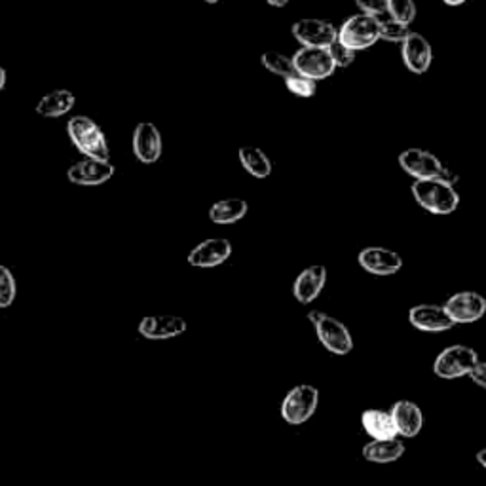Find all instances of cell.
<instances>
[{
	"label": "cell",
	"mask_w": 486,
	"mask_h": 486,
	"mask_svg": "<svg viewBox=\"0 0 486 486\" xmlns=\"http://www.w3.org/2000/svg\"><path fill=\"white\" fill-rule=\"evenodd\" d=\"M67 134L72 144L86 156L92 160L111 161V146L105 131L87 116H72L67 122Z\"/></svg>",
	"instance_id": "obj_1"
},
{
	"label": "cell",
	"mask_w": 486,
	"mask_h": 486,
	"mask_svg": "<svg viewBox=\"0 0 486 486\" xmlns=\"http://www.w3.org/2000/svg\"><path fill=\"white\" fill-rule=\"evenodd\" d=\"M412 196H415L422 210L433 215H450L460 205L458 190L437 179L415 181V185H412Z\"/></svg>",
	"instance_id": "obj_2"
},
{
	"label": "cell",
	"mask_w": 486,
	"mask_h": 486,
	"mask_svg": "<svg viewBox=\"0 0 486 486\" xmlns=\"http://www.w3.org/2000/svg\"><path fill=\"white\" fill-rule=\"evenodd\" d=\"M308 319H310L316 329L317 341L329 353H334V356H348L353 350V338L350 334V329L341 319L319 310H312L308 314Z\"/></svg>",
	"instance_id": "obj_3"
},
{
	"label": "cell",
	"mask_w": 486,
	"mask_h": 486,
	"mask_svg": "<svg viewBox=\"0 0 486 486\" xmlns=\"http://www.w3.org/2000/svg\"><path fill=\"white\" fill-rule=\"evenodd\" d=\"M336 40L356 54L371 48L380 40V20L367 13L350 16L338 29Z\"/></svg>",
	"instance_id": "obj_4"
},
{
	"label": "cell",
	"mask_w": 486,
	"mask_h": 486,
	"mask_svg": "<svg viewBox=\"0 0 486 486\" xmlns=\"http://www.w3.org/2000/svg\"><path fill=\"white\" fill-rule=\"evenodd\" d=\"M319 405V390L312 384H299L287 391L282 403V418L289 425H302L310 420Z\"/></svg>",
	"instance_id": "obj_5"
},
{
	"label": "cell",
	"mask_w": 486,
	"mask_h": 486,
	"mask_svg": "<svg viewBox=\"0 0 486 486\" xmlns=\"http://www.w3.org/2000/svg\"><path fill=\"white\" fill-rule=\"evenodd\" d=\"M479 361V353L464 344H454L445 348L439 353L433 361V373L435 376L443 380H456L467 376V373L474 369L475 363Z\"/></svg>",
	"instance_id": "obj_6"
},
{
	"label": "cell",
	"mask_w": 486,
	"mask_h": 486,
	"mask_svg": "<svg viewBox=\"0 0 486 486\" xmlns=\"http://www.w3.org/2000/svg\"><path fill=\"white\" fill-rule=\"evenodd\" d=\"M292 65L297 75L314 82L329 78L336 70V65L327 48H301L292 55Z\"/></svg>",
	"instance_id": "obj_7"
},
{
	"label": "cell",
	"mask_w": 486,
	"mask_h": 486,
	"mask_svg": "<svg viewBox=\"0 0 486 486\" xmlns=\"http://www.w3.org/2000/svg\"><path fill=\"white\" fill-rule=\"evenodd\" d=\"M292 37L302 44V48H329L336 42L338 29L327 20L306 18L292 25Z\"/></svg>",
	"instance_id": "obj_8"
},
{
	"label": "cell",
	"mask_w": 486,
	"mask_h": 486,
	"mask_svg": "<svg viewBox=\"0 0 486 486\" xmlns=\"http://www.w3.org/2000/svg\"><path fill=\"white\" fill-rule=\"evenodd\" d=\"M445 312L452 319V323H475L486 314V299L475 291H460L443 304Z\"/></svg>",
	"instance_id": "obj_9"
},
{
	"label": "cell",
	"mask_w": 486,
	"mask_h": 486,
	"mask_svg": "<svg viewBox=\"0 0 486 486\" xmlns=\"http://www.w3.org/2000/svg\"><path fill=\"white\" fill-rule=\"evenodd\" d=\"M400 166L415 181H430L437 179L445 164L430 151L407 149L400 156Z\"/></svg>",
	"instance_id": "obj_10"
},
{
	"label": "cell",
	"mask_w": 486,
	"mask_h": 486,
	"mask_svg": "<svg viewBox=\"0 0 486 486\" xmlns=\"http://www.w3.org/2000/svg\"><path fill=\"white\" fill-rule=\"evenodd\" d=\"M359 267L373 276H393L403 268V257L388 247H365L358 255Z\"/></svg>",
	"instance_id": "obj_11"
},
{
	"label": "cell",
	"mask_w": 486,
	"mask_h": 486,
	"mask_svg": "<svg viewBox=\"0 0 486 486\" xmlns=\"http://www.w3.org/2000/svg\"><path fill=\"white\" fill-rule=\"evenodd\" d=\"M114 171L116 169L111 161L84 158L69 168L67 179L78 186H99L111 181Z\"/></svg>",
	"instance_id": "obj_12"
},
{
	"label": "cell",
	"mask_w": 486,
	"mask_h": 486,
	"mask_svg": "<svg viewBox=\"0 0 486 486\" xmlns=\"http://www.w3.org/2000/svg\"><path fill=\"white\" fill-rule=\"evenodd\" d=\"M401 55L405 67L415 72V75H424L428 72L433 62V48L430 40L420 33L410 31V35L401 44Z\"/></svg>",
	"instance_id": "obj_13"
},
{
	"label": "cell",
	"mask_w": 486,
	"mask_h": 486,
	"mask_svg": "<svg viewBox=\"0 0 486 486\" xmlns=\"http://www.w3.org/2000/svg\"><path fill=\"white\" fill-rule=\"evenodd\" d=\"M131 149L141 164H156L161 156V134L152 122H141L134 129Z\"/></svg>",
	"instance_id": "obj_14"
},
{
	"label": "cell",
	"mask_w": 486,
	"mask_h": 486,
	"mask_svg": "<svg viewBox=\"0 0 486 486\" xmlns=\"http://www.w3.org/2000/svg\"><path fill=\"white\" fill-rule=\"evenodd\" d=\"M232 255V243L227 238H210L198 243L188 253V264L196 268H215L227 262Z\"/></svg>",
	"instance_id": "obj_15"
},
{
	"label": "cell",
	"mask_w": 486,
	"mask_h": 486,
	"mask_svg": "<svg viewBox=\"0 0 486 486\" xmlns=\"http://www.w3.org/2000/svg\"><path fill=\"white\" fill-rule=\"evenodd\" d=\"M188 329L186 319L179 316H146L139 323V334L146 341H168L185 334Z\"/></svg>",
	"instance_id": "obj_16"
},
{
	"label": "cell",
	"mask_w": 486,
	"mask_h": 486,
	"mask_svg": "<svg viewBox=\"0 0 486 486\" xmlns=\"http://www.w3.org/2000/svg\"><path fill=\"white\" fill-rule=\"evenodd\" d=\"M410 325L422 333H445L454 327L443 306L418 304L408 310Z\"/></svg>",
	"instance_id": "obj_17"
},
{
	"label": "cell",
	"mask_w": 486,
	"mask_h": 486,
	"mask_svg": "<svg viewBox=\"0 0 486 486\" xmlns=\"http://www.w3.org/2000/svg\"><path fill=\"white\" fill-rule=\"evenodd\" d=\"M327 284V268L321 267V264H314V267H308L302 270L297 279H294L292 294L301 304H312L321 291L325 289Z\"/></svg>",
	"instance_id": "obj_18"
},
{
	"label": "cell",
	"mask_w": 486,
	"mask_h": 486,
	"mask_svg": "<svg viewBox=\"0 0 486 486\" xmlns=\"http://www.w3.org/2000/svg\"><path fill=\"white\" fill-rule=\"evenodd\" d=\"M390 415H391L397 435H401L405 439H412L422 432L424 415L416 403L407 401V400L397 401L390 408Z\"/></svg>",
	"instance_id": "obj_19"
},
{
	"label": "cell",
	"mask_w": 486,
	"mask_h": 486,
	"mask_svg": "<svg viewBox=\"0 0 486 486\" xmlns=\"http://www.w3.org/2000/svg\"><path fill=\"white\" fill-rule=\"evenodd\" d=\"M405 443L400 439L371 441L363 447V458L373 464H391L397 462L405 454Z\"/></svg>",
	"instance_id": "obj_20"
},
{
	"label": "cell",
	"mask_w": 486,
	"mask_h": 486,
	"mask_svg": "<svg viewBox=\"0 0 486 486\" xmlns=\"http://www.w3.org/2000/svg\"><path fill=\"white\" fill-rule=\"evenodd\" d=\"M361 425L367 432V435L373 437V441H384V439L397 437L390 410H378V408L365 410L361 415Z\"/></svg>",
	"instance_id": "obj_21"
},
{
	"label": "cell",
	"mask_w": 486,
	"mask_h": 486,
	"mask_svg": "<svg viewBox=\"0 0 486 486\" xmlns=\"http://www.w3.org/2000/svg\"><path fill=\"white\" fill-rule=\"evenodd\" d=\"M238 158H240V164L242 168L255 177V179H268V177L272 175V160L268 158V154L264 152L262 149H259V146H253V144H247V146H242V149L238 151Z\"/></svg>",
	"instance_id": "obj_22"
},
{
	"label": "cell",
	"mask_w": 486,
	"mask_h": 486,
	"mask_svg": "<svg viewBox=\"0 0 486 486\" xmlns=\"http://www.w3.org/2000/svg\"><path fill=\"white\" fill-rule=\"evenodd\" d=\"M249 211V205L242 198H225L211 205L210 220L215 225H234L242 220Z\"/></svg>",
	"instance_id": "obj_23"
},
{
	"label": "cell",
	"mask_w": 486,
	"mask_h": 486,
	"mask_svg": "<svg viewBox=\"0 0 486 486\" xmlns=\"http://www.w3.org/2000/svg\"><path fill=\"white\" fill-rule=\"evenodd\" d=\"M75 103H77V97L72 92L54 90L38 101L37 112L44 118H59V116L70 112L72 107H75Z\"/></svg>",
	"instance_id": "obj_24"
},
{
	"label": "cell",
	"mask_w": 486,
	"mask_h": 486,
	"mask_svg": "<svg viewBox=\"0 0 486 486\" xmlns=\"http://www.w3.org/2000/svg\"><path fill=\"white\" fill-rule=\"evenodd\" d=\"M260 63L268 72H272V75L282 77V78H287V77H291V75H294V72H297V70H294V65H292V57H289V55H285L282 52L262 54Z\"/></svg>",
	"instance_id": "obj_25"
},
{
	"label": "cell",
	"mask_w": 486,
	"mask_h": 486,
	"mask_svg": "<svg viewBox=\"0 0 486 486\" xmlns=\"http://www.w3.org/2000/svg\"><path fill=\"white\" fill-rule=\"evenodd\" d=\"M416 12L415 0H388V16L397 23L410 25L416 20Z\"/></svg>",
	"instance_id": "obj_26"
},
{
	"label": "cell",
	"mask_w": 486,
	"mask_h": 486,
	"mask_svg": "<svg viewBox=\"0 0 486 486\" xmlns=\"http://www.w3.org/2000/svg\"><path fill=\"white\" fill-rule=\"evenodd\" d=\"M16 279H13V274L8 270V267L0 264V308H8L16 301Z\"/></svg>",
	"instance_id": "obj_27"
},
{
	"label": "cell",
	"mask_w": 486,
	"mask_h": 486,
	"mask_svg": "<svg viewBox=\"0 0 486 486\" xmlns=\"http://www.w3.org/2000/svg\"><path fill=\"white\" fill-rule=\"evenodd\" d=\"M410 35V25L397 23L393 20H380V40L401 42Z\"/></svg>",
	"instance_id": "obj_28"
},
{
	"label": "cell",
	"mask_w": 486,
	"mask_h": 486,
	"mask_svg": "<svg viewBox=\"0 0 486 486\" xmlns=\"http://www.w3.org/2000/svg\"><path fill=\"white\" fill-rule=\"evenodd\" d=\"M285 80V87L287 90L292 94V95H297V97H312L317 90V82L310 80V78H304L301 75H297V72H294V75L284 78Z\"/></svg>",
	"instance_id": "obj_29"
},
{
	"label": "cell",
	"mask_w": 486,
	"mask_h": 486,
	"mask_svg": "<svg viewBox=\"0 0 486 486\" xmlns=\"http://www.w3.org/2000/svg\"><path fill=\"white\" fill-rule=\"evenodd\" d=\"M327 50H329V54H331V57H333V62H334L336 69H346V67H350L353 62H356V57H358L356 52H351L350 48L342 46V44L338 42V40H336L334 44H331V46H329Z\"/></svg>",
	"instance_id": "obj_30"
},
{
	"label": "cell",
	"mask_w": 486,
	"mask_h": 486,
	"mask_svg": "<svg viewBox=\"0 0 486 486\" xmlns=\"http://www.w3.org/2000/svg\"><path fill=\"white\" fill-rule=\"evenodd\" d=\"M358 8L361 13H367V16L373 18H382L388 13V0H356Z\"/></svg>",
	"instance_id": "obj_31"
},
{
	"label": "cell",
	"mask_w": 486,
	"mask_h": 486,
	"mask_svg": "<svg viewBox=\"0 0 486 486\" xmlns=\"http://www.w3.org/2000/svg\"><path fill=\"white\" fill-rule=\"evenodd\" d=\"M467 376H469L471 380H474L477 386L486 388V363H482V361L479 359V361L475 363L474 369H471V371L467 373Z\"/></svg>",
	"instance_id": "obj_32"
},
{
	"label": "cell",
	"mask_w": 486,
	"mask_h": 486,
	"mask_svg": "<svg viewBox=\"0 0 486 486\" xmlns=\"http://www.w3.org/2000/svg\"><path fill=\"white\" fill-rule=\"evenodd\" d=\"M267 3L274 8H284L285 4H289V0H267Z\"/></svg>",
	"instance_id": "obj_33"
},
{
	"label": "cell",
	"mask_w": 486,
	"mask_h": 486,
	"mask_svg": "<svg viewBox=\"0 0 486 486\" xmlns=\"http://www.w3.org/2000/svg\"><path fill=\"white\" fill-rule=\"evenodd\" d=\"M4 84H6V70L3 67H0V92H3Z\"/></svg>",
	"instance_id": "obj_34"
},
{
	"label": "cell",
	"mask_w": 486,
	"mask_h": 486,
	"mask_svg": "<svg viewBox=\"0 0 486 486\" xmlns=\"http://www.w3.org/2000/svg\"><path fill=\"white\" fill-rule=\"evenodd\" d=\"M484 456H486V449L479 450V454H477V460H479V464H481L482 467H486V460H484Z\"/></svg>",
	"instance_id": "obj_35"
},
{
	"label": "cell",
	"mask_w": 486,
	"mask_h": 486,
	"mask_svg": "<svg viewBox=\"0 0 486 486\" xmlns=\"http://www.w3.org/2000/svg\"><path fill=\"white\" fill-rule=\"evenodd\" d=\"M443 3H445L447 6H462V4L465 3V0H443Z\"/></svg>",
	"instance_id": "obj_36"
},
{
	"label": "cell",
	"mask_w": 486,
	"mask_h": 486,
	"mask_svg": "<svg viewBox=\"0 0 486 486\" xmlns=\"http://www.w3.org/2000/svg\"><path fill=\"white\" fill-rule=\"evenodd\" d=\"M205 3H210V4H217L218 0H205Z\"/></svg>",
	"instance_id": "obj_37"
}]
</instances>
